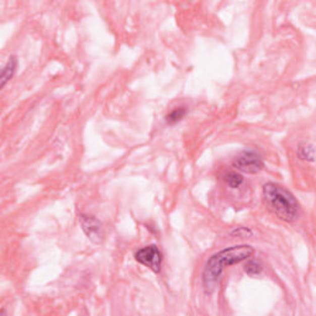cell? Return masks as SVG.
<instances>
[{"mask_svg":"<svg viewBox=\"0 0 316 316\" xmlns=\"http://www.w3.org/2000/svg\"><path fill=\"white\" fill-rule=\"evenodd\" d=\"M253 253L254 248L252 246L235 245L231 247L221 249V251L210 256L209 259L205 262L203 276H201L205 294L212 295L218 289L221 277H223L226 267L247 260L248 258H251Z\"/></svg>","mask_w":316,"mask_h":316,"instance_id":"cell-1","label":"cell"},{"mask_svg":"<svg viewBox=\"0 0 316 316\" xmlns=\"http://www.w3.org/2000/svg\"><path fill=\"white\" fill-rule=\"evenodd\" d=\"M262 198L268 210L285 223H293L299 218V201L295 195L283 185L272 182L266 183L262 188Z\"/></svg>","mask_w":316,"mask_h":316,"instance_id":"cell-2","label":"cell"},{"mask_svg":"<svg viewBox=\"0 0 316 316\" xmlns=\"http://www.w3.org/2000/svg\"><path fill=\"white\" fill-rule=\"evenodd\" d=\"M232 167L237 172L246 174H256L259 173L265 168V162L259 153H257L253 149H246L232 161Z\"/></svg>","mask_w":316,"mask_h":316,"instance_id":"cell-3","label":"cell"},{"mask_svg":"<svg viewBox=\"0 0 316 316\" xmlns=\"http://www.w3.org/2000/svg\"><path fill=\"white\" fill-rule=\"evenodd\" d=\"M135 259L140 265L149 268L153 273L160 274L161 271H162L163 256L161 249L156 245H148L137 249L135 252Z\"/></svg>","mask_w":316,"mask_h":316,"instance_id":"cell-4","label":"cell"},{"mask_svg":"<svg viewBox=\"0 0 316 316\" xmlns=\"http://www.w3.org/2000/svg\"><path fill=\"white\" fill-rule=\"evenodd\" d=\"M79 224L82 226V230L85 234V236L89 238L91 242L101 243L104 241V226H102L101 221H99L95 216L80 214Z\"/></svg>","mask_w":316,"mask_h":316,"instance_id":"cell-5","label":"cell"},{"mask_svg":"<svg viewBox=\"0 0 316 316\" xmlns=\"http://www.w3.org/2000/svg\"><path fill=\"white\" fill-rule=\"evenodd\" d=\"M16 68H18V60L16 57H10L9 61L7 62V65L4 66L2 69V76H0V87L4 88L7 85V83L13 78L14 74H15Z\"/></svg>","mask_w":316,"mask_h":316,"instance_id":"cell-6","label":"cell"},{"mask_svg":"<svg viewBox=\"0 0 316 316\" xmlns=\"http://www.w3.org/2000/svg\"><path fill=\"white\" fill-rule=\"evenodd\" d=\"M223 181L231 189H237V188H240L243 184V177L240 172L229 171L223 174Z\"/></svg>","mask_w":316,"mask_h":316,"instance_id":"cell-7","label":"cell"},{"mask_svg":"<svg viewBox=\"0 0 316 316\" xmlns=\"http://www.w3.org/2000/svg\"><path fill=\"white\" fill-rule=\"evenodd\" d=\"M296 154L300 160L306 161V162H314L315 161V148L314 143L309 142H303L298 146L296 149Z\"/></svg>","mask_w":316,"mask_h":316,"instance_id":"cell-8","label":"cell"},{"mask_svg":"<svg viewBox=\"0 0 316 316\" xmlns=\"http://www.w3.org/2000/svg\"><path fill=\"white\" fill-rule=\"evenodd\" d=\"M188 109L185 107H177L174 109H172L170 113L166 115L165 121L168 126H174L176 124H178L179 121H182L184 119V116L187 115Z\"/></svg>","mask_w":316,"mask_h":316,"instance_id":"cell-9","label":"cell"},{"mask_svg":"<svg viewBox=\"0 0 316 316\" xmlns=\"http://www.w3.org/2000/svg\"><path fill=\"white\" fill-rule=\"evenodd\" d=\"M243 271H245L246 274H248V276H251V277L258 276V274L262 273L263 265H262V262H260V260L248 258L247 262L245 263Z\"/></svg>","mask_w":316,"mask_h":316,"instance_id":"cell-10","label":"cell"},{"mask_svg":"<svg viewBox=\"0 0 316 316\" xmlns=\"http://www.w3.org/2000/svg\"><path fill=\"white\" fill-rule=\"evenodd\" d=\"M231 234L235 235V236H237V237L252 236V231L248 229V227H237V229H235L234 231L231 232Z\"/></svg>","mask_w":316,"mask_h":316,"instance_id":"cell-11","label":"cell"}]
</instances>
